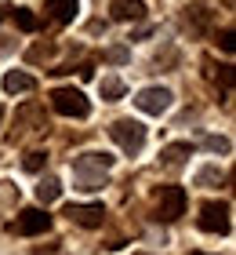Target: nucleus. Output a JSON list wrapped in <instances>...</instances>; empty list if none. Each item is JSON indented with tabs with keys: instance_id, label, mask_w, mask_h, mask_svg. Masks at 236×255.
I'll use <instances>...</instances> for the list:
<instances>
[{
	"instance_id": "nucleus-1",
	"label": "nucleus",
	"mask_w": 236,
	"mask_h": 255,
	"mask_svg": "<svg viewBox=\"0 0 236 255\" xmlns=\"http://www.w3.org/2000/svg\"><path fill=\"white\" fill-rule=\"evenodd\" d=\"M113 168V157L109 153H98V149H87V153H77L73 157V186L94 193L105 186V171Z\"/></svg>"
},
{
	"instance_id": "nucleus-2",
	"label": "nucleus",
	"mask_w": 236,
	"mask_h": 255,
	"mask_svg": "<svg viewBox=\"0 0 236 255\" xmlns=\"http://www.w3.org/2000/svg\"><path fill=\"white\" fill-rule=\"evenodd\" d=\"M51 106H55V113L77 117V121H84L91 113V102L84 99V91H77V88H55L51 91Z\"/></svg>"
},
{
	"instance_id": "nucleus-3",
	"label": "nucleus",
	"mask_w": 236,
	"mask_h": 255,
	"mask_svg": "<svg viewBox=\"0 0 236 255\" xmlns=\"http://www.w3.org/2000/svg\"><path fill=\"white\" fill-rule=\"evenodd\" d=\"M109 138L124 149V153H138V149L146 146V128H142L138 121H113Z\"/></svg>"
},
{
	"instance_id": "nucleus-4",
	"label": "nucleus",
	"mask_w": 236,
	"mask_h": 255,
	"mask_svg": "<svg viewBox=\"0 0 236 255\" xmlns=\"http://www.w3.org/2000/svg\"><path fill=\"white\" fill-rule=\"evenodd\" d=\"M185 212V190L182 186H163L157 193V204H153V215L160 219V223H174Z\"/></svg>"
},
{
	"instance_id": "nucleus-5",
	"label": "nucleus",
	"mask_w": 236,
	"mask_h": 255,
	"mask_svg": "<svg viewBox=\"0 0 236 255\" xmlns=\"http://www.w3.org/2000/svg\"><path fill=\"white\" fill-rule=\"evenodd\" d=\"M229 215H233V208L226 201H207L204 208H200V230L204 234H229Z\"/></svg>"
},
{
	"instance_id": "nucleus-6",
	"label": "nucleus",
	"mask_w": 236,
	"mask_h": 255,
	"mask_svg": "<svg viewBox=\"0 0 236 255\" xmlns=\"http://www.w3.org/2000/svg\"><path fill=\"white\" fill-rule=\"evenodd\" d=\"M47 230H51V215L40 212V208H26L11 223V234H22V237H37V234H47Z\"/></svg>"
},
{
	"instance_id": "nucleus-7",
	"label": "nucleus",
	"mask_w": 236,
	"mask_h": 255,
	"mask_svg": "<svg viewBox=\"0 0 236 255\" xmlns=\"http://www.w3.org/2000/svg\"><path fill=\"white\" fill-rule=\"evenodd\" d=\"M171 91L167 88H142L138 95H135V106L142 113H149V117H160V113H167L171 110Z\"/></svg>"
},
{
	"instance_id": "nucleus-8",
	"label": "nucleus",
	"mask_w": 236,
	"mask_h": 255,
	"mask_svg": "<svg viewBox=\"0 0 236 255\" xmlns=\"http://www.w3.org/2000/svg\"><path fill=\"white\" fill-rule=\"evenodd\" d=\"M66 215H69V223L87 226V230H94V226L105 223V208H102V204H69Z\"/></svg>"
},
{
	"instance_id": "nucleus-9",
	"label": "nucleus",
	"mask_w": 236,
	"mask_h": 255,
	"mask_svg": "<svg viewBox=\"0 0 236 255\" xmlns=\"http://www.w3.org/2000/svg\"><path fill=\"white\" fill-rule=\"evenodd\" d=\"M44 11H47V18L51 22H58V26H66V22H73L77 18V0H47L44 4Z\"/></svg>"
},
{
	"instance_id": "nucleus-10",
	"label": "nucleus",
	"mask_w": 236,
	"mask_h": 255,
	"mask_svg": "<svg viewBox=\"0 0 236 255\" xmlns=\"http://www.w3.org/2000/svg\"><path fill=\"white\" fill-rule=\"evenodd\" d=\"M193 153V146L189 142H171V146H163V153H160V164L167 168V171H178L185 164V157Z\"/></svg>"
},
{
	"instance_id": "nucleus-11",
	"label": "nucleus",
	"mask_w": 236,
	"mask_h": 255,
	"mask_svg": "<svg viewBox=\"0 0 236 255\" xmlns=\"http://www.w3.org/2000/svg\"><path fill=\"white\" fill-rule=\"evenodd\" d=\"M113 18L116 22H138L142 15H146V4L142 0H113Z\"/></svg>"
},
{
	"instance_id": "nucleus-12",
	"label": "nucleus",
	"mask_w": 236,
	"mask_h": 255,
	"mask_svg": "<svg viewBox=\"0 0 236 255\" xmlns=\"http://www.w3.org/2000/svg\"><path fill=\"white\" fill-rule=\"evenodd\" d=\"M29 88H33V77L18 73V69H11V73L4 77V91L7 95H22V91H29Z\"/></svg>"
},
{
	"instance_id": "nucleus-13",
	"label": "nucleus",
	"mask_w": 236,
	"mask_h": 255,
	"mask_svg": "<svg viewBox=\"0 0 236 255\" xmlns=\"http://www.w3.org/2000/svg\"><path fill=\"white\" fill-rule=\"evenodd\" d=\"M58 193H62V182H58L55 175H44L40 182H37V197L44 204H51V201H58Z\"/></svg>"
},
{
	"instance_id": "nucleus-14",
	"label": "nucleus",
	"mask_w": 236,
	"mask_h": 255,
	"mask_svg": "<svg viewBox=\"0 0 236 255\" xmlns=\"http://www.w3.org/2000/svg\"><path fill=\"white\" fill-rule=\"evenodd\" d=\"M98 91H102V99H105V102H116V99L124 95V80H120V77H102Z\"/></svg>"
},
{
	"instance_id": "nucleus-15",
	"label": "nucleus",
	"mask_w": 236,
	"mask_h": 255,
	"mask_svg": "<svg viewBox=\"0 0 236 255\" xmlns=\"http://www.w3.org/2000/svg\"><path fill=\"white\" fill-rule=\"evenodd\" d=\"M218 182H222V171L215 164H207V168L196 171V186H218Z\"/></svg>"
},
{
	"instance_id": "nucleus-16",
	"label": "nucleus",
	"mask_w": 236,
	"mask_h": 255,
	"mask_svg": "<svg viewBox=\"0 0 236 255\" xmlns=\"http://www.w3.org/2000/svg\"><path fill=\"white\" fill-rule=\"evenodd\" d=\"M15 26L26 29V33H33V29H37V15H33V11H26V7H15Z\"/></svg>"
},
{
	"instance_id": "nucleus-17",
	"label": "nucleus",
	"mask_w": 236,
	"mask_h": 255,
	"mask_svg": "<svg viewBox=\"0 0 236 255\" xmlns=\"http://www.w3.org/2000/svg\"><path fill=\"white\" fill-rule=\"evenodd\" d=\"M204 149H211V153H229V138H222V135H204Z\"/></svg>"
},
{
	"instance_id": "nucleus-18",
	"label": "nucleus",
	"mask_w": 236,
	"mask_h": 255,
	"mask_svg": "<svg viewBox=\"0 0 236 255\" xmlns=\"http://www.w3.org/2000/svg\"><path fill=\"white\" fill-rule=\"evenodd\" d=\"M44 160H47V153L33 149V153H26V160H22V164H26V171H40V168H44Z\"/></svg>"
},
{
	"instance_id": "nucleus-19",
	"label": "nucleus",
	"mask_w": 236,
	"mask_h": 255,
	"mask_svg": "<svg viewBox=\"0 0 236 255\" xmlns=\"http://www.w3.org/2000/svg\"><path fill=\"white\" fill-rule=\"evenodd\" d=\"M51 51H55L51 44H37V48L29 51V62H44V59H51Z\"/></svg>"
},
{
	"instance_id": "nucleus-20",
	"label": "nucleus",
	"mask_w": 236,
	"mask_h": 255,
	"mask_svg": "<svg viewBox=\"0 0 236 255\" xmlns=\"http://www.w3.org/2000/svg\"><path fill=\"white\" fill-rule=\"evenodd\" d=\"M105 59L120 66V62H127V59H131V51H127V48H109V51H105Z\"/></svg>"
},
{
	"instance_id": "nucleus-21",
	"label": "nucleus",
	"mask_w": 236,
	"mask_h": 255,
	"mask_svg": "<svg viewBox=\"0 0 236 255\" xmlns=\"http://www.w3.org/2000/svg\"><path fill=\"white\" fill-rule=\"evenodd\" d=\"M218 44H222V51H233V29H222L218 33Z\"/></svg>"
},
{
	"instance_id": "nucleus-22",
	"label": "nucleus",
	"mask_w": 236,
	"mask_h": 255,
	"mask_svg": "<svg viewBox=\"0 0 236 255\" xmlns=\"http://www.w3.org/2000/svg\"><path fill=\"white\" fill-rule=\"evenodd\" d=\"M4 11H7V7H0V22H4Z\"/></svg>"
},
{
	"instance_id": "nucleus-23",
	"label": "nucleus",
	"mask_w": 236,
	"mask_h": 255,
	"mask_svg": "<svg viewBox=\"0 0 236 255\" xmlns=\"http://www.w3.org/2000/svg\"><path fill=\"white\" fill-rule=\"evenodd\" d=\"M0 121H4V106H0Z\"/></svg>"
},
{
	"instance_id": "nucleus-24",
	"label": "nucleus",
	"mask_w": 236,
	"mask_h": 255,
	"mask_svg": "<svg viewBox=\"0 0 236 255\" xmlns=\"http://www.w3.org/2000/svg\"><path fill=\"white\" fill-rule=\"evenodd\" d=\"M189 255H204V252H189Z\"/></svg>"
}]
</instances>
